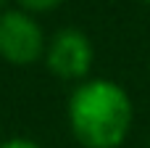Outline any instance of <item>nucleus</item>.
Segmentation results:
<instances>
[{
    "instance_id": "f257e3e1",
    "label": "nucleus",
    "mask_w": 150,
    "mask_h": 148,
    "mask_svg": "<svg viewBox=\"0 0 150 148\" xmlns=\"http://www.w3.org/2000/svg\"><path fill=\"white\" fill-rule=\"evenodd\" d=\"M66 122L82 148H121L134 124V103L116 79L92 77L71 90Z\"/></svg>"
},
{
    "instance_id": "0eeeda50",
    "label": "nucleus",
    "mask_w": 150,
    "mask_h": 148,
    "mask_svg": "<svg viewBox=\"0 0 150 148\" xmlns=\"http://www.w3.org/2000/svg\"><path fill=\"white\" fill-rule=\"evenodd\" d=\"M145 3H150V0H145Z\"/></svg>"
},
{
    "instance_id": "39448f33",
    "label": "nucleus",
    "mask_w": 150,
    "mask_h": 148,
    "mask_svg": "<svg viewBox=\"0 0 150 148\" xmlns=\"http://www.w3.org/2000/svg\"><path fill=\"white\" fill-rule=\"evenodd\" d=\"M0 148H45V146L32 138H8V140H0Z\"/></svg>"
},
{
    "instance_id": "7ed1b4c3",
    "label": "nucleus",
    "mask_w": 150,
    "mask_h": 148,
    "mask_svg": "<svg viewBox=\"0 0 150 148\" xmlns=\"http://www.w3.org/2000/svg\"><path fill=\"white\" fill-rule=\"evenodd\" d=\"M42 61L53 77L79 85L90 79V71L95 64V48H92V40L82 29L63 26L47 40Z\"/></svg>"
},
{
    "instance_id": "423d86ee",
    "label": "nucleus",
    "mask_w": 150,
    "mask_h": 148,
    "mask_svg": "<svg viewBox=\"0 0 150 148\" xmlns=\"http://www.w3.org/2000/svg\"><path fill=\"white\" fill-rule=\"evenodd\" d=\"M3 11H8V0H0V13Z\"/></svg>"
},
{
    "instance_id": "f03ea898",
    "label": "nucleus",
    "mask_w": 150,
    "mask_h": 148,
    "mask_svg": "<svg viewBox=\"0 0 150 148\" xmlns=\"http://www.w3.org/2000/svg\"><path fill=\"white\" fill-rule=\"evenodd\" d=\"M47 48V37L37 21V16L8 8L0 13V58L11 66L29 69L42 61Z\"/></svg>"
},
{
    "instance_id": "20e7f679",
    "label": "nucleus",
    "mask_w": 150,
    "mask_h": 148,
    "mask_svg": "<svg viewBox=\"0 0 150 148\" xmlns=\"http://www.w3.org/2000/svg\"><path fill=\"white\" fill-rule=\"evenodd\" d=\"M61 3H63V0H16V5H18L21 11H26V13H32V16L50 13V11H55Z\"/></svg>"
}]
</instances>
